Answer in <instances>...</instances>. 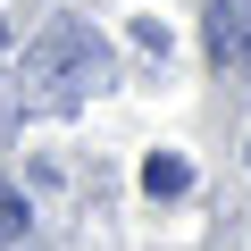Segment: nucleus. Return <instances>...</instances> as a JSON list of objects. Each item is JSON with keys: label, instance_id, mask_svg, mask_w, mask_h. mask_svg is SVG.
<instances>
[{"label": "nucleus", "instance_id": "7ed1b4c3", "mask_svg": "<svg viewBox=\"0 0 251 251\" xmlns=\"http://www.w3.org/2000/svg\"><path fill=\"white\" fill-rule=\"evenodd\" d=\"M184 184H193V168H184L176 151H151V159H143V193H151V201H159V193H184Z\"/></svg>", "mask_w": 251, "mask_h": 251}, {"label": "nucleus", "instance_id": "f03ea898", "mask_svg": "<svg viewBox=\"0 0 251 251\" xmlns=\"http://www.w3.org/2000/svg\"><path fill=\"white\" fill-rule=\"evenodd\" d=\"M201 42L218 67H251V0H209L201 9Z\"/></svg>", "mask_w": 251, "mask_h": 251}, {"label": "nucleus", "instance_id": "20e7f679", "mask_svg": "<svg viewBox=\"0 0 251 251\" xmlns=\"http://www.w3.org/2000/svg\"><path fill=\"white\" fill-rule=\"evenodd\" d=\"M17 234H25V193L0 184V243H17Z\"/></svg>", "mask_w": 251, "mask_h": 251}, {"label": "nucleus", "instance_id": "f257e3e1", "mask_svg": "<svg viewBox=\"0 0 251 251\" xmlns=\"http://www.w3.org/2000/svg\"><path fill=\"white\" fill-rule=\"evenodd\" d=\"M100 84H109V42H100L92 25L59 17V25H42V34L25 42V109H34V117L84 109Z\"/></svg>", "mask_w": 251, "mask_h": 251}, {"label": "nucleus", "instance_id": "39448f33", "mask_svg": "<svg viewBox=\"0 0 251 251\" xmlns=\"http://www.w3.org/2000/svg\"><path fill=\"white\" fill-rule=\"evenodd\" d=\"M0 42H9V34H0Z\"/></svg>", "mask_w": 251, "mask_h": 251}]
</instances>
